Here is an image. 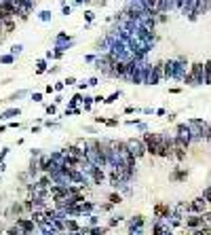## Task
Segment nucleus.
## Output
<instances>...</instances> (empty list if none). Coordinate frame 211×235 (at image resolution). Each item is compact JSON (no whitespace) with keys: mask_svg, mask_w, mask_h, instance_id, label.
<instances>
[{"mask_svg":"<svg viewBox=\"0 0 211 235\" xmlns=\"http://www.w3.org/2000/svg\"><path fill=\"white\" fill-rule=\"evenodd\" d=\"M63 83H66V85L70 87V85H76V79H74V76H68V79H66Z\"/></svg>","mask_w":211,"mask_h":235,"instance_id":"28","label":"nucleus"},{"mask_svg":"<svg viewBox=\"0 0 211 235\" xmlns=\"http://www.w3.org/2000/svg\"><path fill=\"white\" fill-rule=\"evenodd\" d=\"M141 140L146 144V150L150 157H158V148H161V134H152V132H146L141 136Z\"/></svg>","mask_w":211,"mask_h":235,"instance_id":"3","label":"nucleus"},{"mask_svg":"<svg viewBox=\"0 0 211 235\" xmlns=\"http://www.w3.org/2000/svg\"><path fill=\"white\" fill-rule=\"evenodd\" d=\"M84 19H87V21H93V19H95V13H93V11H87V13H84Z\"/></svg>","mask_w":211,"mask_h":235,"instance_id":"25","label":"nucleus"},{"mask_svg":"<svg viewBox=\"0 0 211 235\" xmlns=\"http://www.w3.org/2000/svg\"><path fill=\"white\" fill-rule=\"evenodd\" d=\"M169 216H173V210H171V205L169 203H156L154 205V218H158V220H165Z\"/></svg>","mask_w":211,"mask_h":235,"instance_id":"8","label":"nucleus"},{"mask_svg":"<svg viewBox=\"0 0 211 235\" xmlns=\"http://www.w3.org/2000/svg\"><path fill=\"white\" fill-rule=\"evenodd\" d=\"M15 225L21 229V233H23V235H32L36 229H38V225H36L32 218H21V216L15 218Z\"/></svg>","mask_w":211,"mask_h":235,"instance_id":"6","label":"nucleus"},{"mask_svg":"<svg viewBox=\"0 0 211 235\" xmlns=\"http://www.w3.org/2000/svg\"><path fill=\"white\" fill-rule=\"evenodd\" d=\"M11 51H13L11 55H15V53H19V51H21V45H15V47H11Z\"/></svg>","mask_w":211,"mask_h":235,"instance_id":"34","label":"nucleus"},{"mask_svg":"<svg viewBox=\"0 0 211 235\" xmlns=\"http://www.w3.org/2000/svg\"><path fill=\"white\" fill-rule=\"evenodd\" d=\"M144 223H146V220H144V216H141V214L133 216V218H131V223H129V235L135 233V229H141V227H144Z\"/></svg>","mask_w":211,"mask_h":235,"instance_id":"10","label":"nucleus"},{"mask_svg":"<svg viewBox=\"0 0 211 235\" xmlns=\"http://www.w3.org/2000/svg\"><path fill=\"white\" fill-rule=\"evenodd\" d=\"M78 102H84V100H83V93H74L72 97H70V102H68V104L76 108V104H78Z\"/></svg>","mask_w":211,"mask_h":235,"instance_id":"17","label":"nucleus"},{"mask_svg":"<svg viewBox=\"0 0 211 235\" xmlns=\"http://www.w3.org/2000/svg\"><path fill=\"white\" fill-rule=\"evenodd\" d=\"M0 61H2V64H13V61H15V55H2Z\"/></svg>","mask_w":211,"mask_h":235,"instance_id":"23","label":"nucleus"},{"mask_svg":"<svg viewBox=\"0 0 211 235\" xmlns=\"http://www.w3.org/2000/svg\"><path fill=\"white\" fill-rule=\"evenodd\" d=\"M28 174H30L32 178L40 174V159H36V157H32V161H30V167H28Z\"/></svg>","mask_w":211,"mask_h":235,"instance_id":"12","label":"nucleus"},{"mask_svg":"<svg viewBox=\"0 0 211 235\" xmlns=\"http://www.w3.org/2000/svg\"><path fill=\"white\" fill-rule=\"evenodd\" d=\"M40 17H42V19H49V17H51V13H49V11H42Z\"/></svg>","mask_w":211,"mask_h":235,"instance_id":"40","label":"nucleus"},{"mask_svg":"<svg viewBox=\"0 0 211 235\" xmlns=\"http://www.w3.org/2000/svg\"><path fill=\"white\" fill-rule=\"evenodd\" d=\"M112 208H114V205H112V203H110V201H108V203H104V205H101V210H104V212H110V210H112Z\"/></svg>","mask_w":211,"mask_h":235,"instance_id":"30","label":"nucleus"},{"mask_svg":"<svg viewBox=\"0 0 211 235\" xmlns=\"http://www.w3.org/2000/svg\"><path fill=\"white\" fill-rule=\"evenodd\" d=\"M165 79V61H156L154 66L146 68V83L148 85H158Z\"/></svg>","mask_w":211,"mask_h":235,"instance_id":"1","label":"nucleus"},{"mask_svg":"<svg viewBox=\"0 0 211 235\" xmlns=\"http://www.w3.org/2000/svg\"><path fill=\"white\" fill-rule=\"evenodd\" d=\"M106 125H108V127H116V125H118V119H108Z\"/></svg>","mask_w":211,"mask_h":235,"instance_id":"26","label":"nucleus"},{"mask_svg":"<svg viewBox=\"0 0 211 235\" xmlns=\"http://www.w3.org/2000/svg\"><path fill=\"white\" fill-rule=\"evenodd\" d=\"M6 153H9V148H2V150H0V163H2V159L6 157Z\"/></svg>","mask_w":211,"mask_h":235,"instance_id":"35","label":"nucleus"},{"mask_svg":"<svg viewBox=\"0 0 211 235\" xmlns=\"http://www.w3.org/2000/svg\"><path fill=\"white\" fill-rule=\"evenodd\" d=\"M2 34H4V28H2V23H0V38H2Z\"/></svg>","mask_w":211,"mask_h":235,"instance_id":"41","label":"nucleus"},{"mask_svg":"<svg viewBox=\"0 0 211 235\" xmlns=\"http://www.w3.org/2000/svg\"><path fill=\"white\" fill-rule=\"evenodd\" d=\"M63 87H66V83H57V85H55V91H61Z\"/></svg>","mask_w":211,"mask_h":235,"instance_id":"37","label":"nucleus"},{"mask_svg":"<svg viewBox=\"0 0 211 235\" xmlns=\"http://www.w3.org/2000/svg\"><path fill=\"white\" fill-rule=\"evenodd\" d=\"M83 227L78 225L76 218H66V233H80Z\"/></svg>","mask_w":211,"mask_h":235,"instance_id":"11","label":"nucleus"},{"mask_svg":"<svg viewBox=\"0 0 211 235\" xmlns=\"http://www.w3.org/2000/svg\"><path fill=\"white\" fill-rule=\"evenodd\" d=\"M205 83H207V85H211V59L205 64Z\"/></svg>","mask_w":211,"mask_h":235,"instance_id":"18","label":"nucleus"},{"mask_svg":"<svg viewBox=\"0 0 211 235\" xmlns=\"http://www.w3.org/2000/svg\"><path fill=\"white\" fill-rule=\"evenodd\" d=\"M44 91H46V93H53V91H55V85H46V89H44Z\"/></svg>","mask_w":211,"mask_h":235,"instance_id":"38","label":"nucleus"},{"mask_svg":"<svg viewBox=\"0 0 211 235\" xmlns=\"http://www.w3.org/2000/svg\"><path fill=\"white\" fill-rule=\"evenodd\" d=\"M184 225H186V229L188 231H199V229H203V227H209L207 223H205V218H203V214H190V216H186L184 218Z\"/></svg>","mask_w":211,"mask_h":235,"instance_id":"4","label":"nucleus"},{"mask_svg":"<svg viewBox=\"0 0 211 235\" xmlns=\"http://www.w3.org/2000/svg\"><path fill=\"white\" fill-rule=\"evenodd\" d=\"M36 72H38V74L46 72V61H44V59H38V68H36Z\"/></svg>","mask_w":211,"mask_h":235,"instance_id":"21","label":"nucleus"},{"mask_svg":"<svg viewBox=\"0 0 211 235\" xmlns=\"http://www.w3.org/2000/svg\"><path fill=\"white\" fill-rule=\"evenodd\" d=\"M184 81L188 85H201L205 81V64H192L190 70L184 74Z\"/></svg>","mask_w":211,"mask_h":235,"instance_id":"2","label":"nucleus"},{"mask_svg":"<svg viewBox=\"0 0 211 235\" xmlns=\"http://www.w3.org/2000/svg\"><path fill=\"white\" fill-rule=\"evenodd\" d=\"M89 174H91V180H93V184H101V182L106 180V172H104L99 165H91Z\"/></svg>","mask_w":211,"mask_h":235,"instance_id":"9","label":"nucleus"},{"mask_svg":"<svg viewBox=\"0 0 211 235\" xmlns=\"http://www.w3.org/2000/svg\"><path fill=\"white\" fill-rule=\"evenodd\" d=\"M203 218H205V223L211 227V212H205V214H203Z\"/></svg>","mask_w":211,"mask_h":235,"instance_id":"31","label":"nucleus"},{"mask_svg":"<svg viewBox=\"0 0 211 235\" xmlns=\"http://www.w3.org/2000/svg\"><path fill=\"white\" fill-rule=\"evenodd\" d=\"M118 97H121V91H114L112 95H108V97H106V102H104V104H112V102H116Z\"/></svg>","mask_w":211,"mask_h":235,"instance_id":"19","label":"nucleus"},{"mask_svg":"<svg viewBox=\"0 0 211 235\" xmlns=\"http://www.w3.org/2000/svg\"><path fill=\"white\" fill-rule=\"evenodd\" d=\"M2 28H4V34H13L15 28H17V23H15V19H9V21L2 23Z\"/></svg>","mask_w":211,"mask_h":235,"instance_id":"14","label":"nucleus"},{"mask_svg":"<svg viewBox=\"0 0 211 235\" xmlns=\"http://www.w3.org/2000/svg\"><path fill=\"white\" fill-rule=\"evenodd\" d=\"M87 83H89V87H95V85H97V83H99V81H97V79H95V76H93V79H89V81H87Z\"/></svg>","mask_w":211,"mask_h":235,"instance_id":"32","label":"nucleus"},{"mask_svg":"<svg viewBox=\"0 0 211 235\" xmlns=\"http://www.w3.org/2000/svg\"><path fill=\"white\" fill-rule=\"evenodd\" d=\"M19 114H21L19 108H11V110H6V112H2L0 119H11V117H19Z\"/></svg>","mask_w":211,"mask_h":235,"instance_id":"16","label":"nucleus"},{"mask_svg":"<svg viewBox=\"0 0 211 235\" xmlns=\"http://www.w3.org/2000/svg\"><path fill=\"white\" fill-rule=\"evenodd\" d=\"M207 205H209V203L205 201V197H199V199L186 203V212H188V214H205V212H207Z\"/></svg>","mask_w":211,"mask_h":235,"instance_id":"5","label":"nucleus"},{"mask_svg":"<svg viewBox=\"0 0 211 235\" xmlns=\"http://www.w3.org/2000/svg\"><path fill=\"white\" fill-rule=\"evenodd\" d=\"M32 100H34V102H42V93H34V95H32Z\"/></svg>","mask_w":211,"mask_h":235,"instance_id":"36","label":"nucleus"},{"mask_svg":"<svg viewBox=\"0 0 211 235\" xmlns=\"http://www.w3.org/2000/svg\"><path fill=\"white\" fill-rule=\"evenodd\" d=\"M108 201H110L112 205H118V203H123V195L114 191V193H110V195H108Z\"/></svg>","mask_w":211,"mask_h":235,"instance_id":"15","label":"nucleus"},{"mask_svg":"<svg viewBox=\"0 0 211 235\" xmlns=\"http://www.w3.org/2000/svg\"><path fill=\"white\" fill-rule=\"evenodd\" d=\"M93 102H95V104H101V102H106V97H104V95H95Z\"/></svg>","mask_w":211,"mask_h":235,"instance_id":"29","label":"nucleus"},{"mask_svg":"<svg viewBox=\"0 0 211 235\" xmlns=\"http://www.w3.org/2000/svg\"><path fill=\"white\" fill-rule=\"evenodd\" d=\"M44 112H46L49 117H53V114L57 112V106H55V104H49V106H44Z\"/></svg>","mask_w":211,"mask_h":235,"instance_id":"20","label":"nucleus"},{"mask_svg":"<svg viewBox=\"0 0 211 235\" xmlns=\"http://www.w3.org/2000/svg\"><path fill=\"white\" fill-rule=\"evenodd\" d=\"M118 223H121V216H112V218H110V223H108V229H112V227H116Z\"/></svg>","mask_w":211,"mask_h":235,"instance_id":"24","label":"nucleus"},{"mask_svg":"<svg viewBox=\"0 0 211 235\" xmlns=\"http://www.w3.org/2000/svg\"><path fill=\"white\" fill-rule=\"evenodd\" d=\"M203 197H205V201H207V203L211 205V184L205 188V191H203Z\"/></svg>","mask_w":211,"mask_h":235,"instance_id":"22","label":"nucleus"},{"mask_svg":"<svg viewBox=\"0 0 211 235\" xmlns=\"http://www.w3.org/2000/svg\"><path fill=\"white\" fill-rule=\"evenodd\" d=\"M106 121H108L106 117H95V123H106Z\"/></svg>","mask_w":211,"mask_h":235,"instance_id":"39","label":"nucleus"},{"mask_svg":"<svg viewBox=\"0 0 211 235\" xmlns=\"http://www.w3.org/2000/svg\"><path fill=\"white\" fill-rule=\"evenodd\" d=\"M182 235H196V233H192V231H184Z\"/></svg>","mask_w":211,"mask_h":235,"instance_id":"42","label":"nucleus"},{"mask_svg":"<svg viewBox=\"0 0 211 235\" xmlns=\"http://www.w3.org/2000/svg\"><path fill=\"white\" fill-rule=\"evenodd\" d=\"M135 110H137V108H133V106H127V108H125V114H133Z\"/></svg>","mask_w":211,"mask_h":235,"instance_id":"33","label":"nucleus"},{"mask_svg":"<svg viewBox=\"0 0 211 235\" xmlns=\"http://www.w3.org/2000/svg\"><path fill=\"white\" fill-rule=\"evenodd\" d=\"M97 223H99V220H97V216H93V214H91V216H89V225H91V227H97Z\"/></svg>","mask_w":211,"mask_h":235,"instance_id":"27","label":"nucleus"},{"mask_svg":"<svg viewBox=\"0 0 211 235\" xmlns=\"http://www.w3.org/2000/svg\"><path fill=\"white\" fill-rule=\"evenodd\" d=\"M186 178H188V172L182 170V167H175L173 174H171V180H173V182H184Z\"/></svg>","mask_w":211,"mask_h":235,"instance_id":"13","label":"nucleus"},{"mask_svg":"<svg viewBox=\"0 0 211 235\" xmlns=\"http://www.w3.org/2000/svg\"><path fill=\"white\" fill-rule=\"evenodd\" d=\"M127 144H129V150L139 159V157H144V155H148V150H146V144H144V140L139 138V140H135V138H131V140H127Z\"/></svg>","mask_w":211,"mask_h":235,"instance_id":"7","label":"nucleus"},{"mask_svg":"<svg viewBox=\"0 0 211 235\" xmlns=\"http://www.w3.org/2000/svg\"><path fill=\"white\" fill-rule=\"evenodd\" d=\"M4 129H6V127H4V125H0V134H2V132H4Z\"/></svg>","mask_w":211,"mask_h":235,"instance_id":"43","label":"nucleus"}]
</instances>
